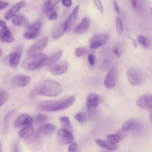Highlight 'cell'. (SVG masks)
I'll return each mask as SVG.
<instances>
[{
	"instance_id": "cell-15",
	"label": "cell",
	"mask_w": 152,
	"mask_h": 152,
	"mask_svg": "<svg viewBox=\"0 0 152 152\" xmlns=\"http://www.w3.org/2000/svg\"><path fill=\"white\" fill-rule=\"evenodd\" d=\"M18 135L23 140H28L34 135H36L37 134H35L33 125L31 123L26 125L23 128H22L19 131Z\"/></svg>"
},
{
	"instance_id": "cell-23",
	"label": "cell",
	"mask_w": 152,
	"mask_h": 152,
	"mask_svg": "<svg viewBox=\"0 0 152 152\" xmlns=\"http://www.w3.org/2000/svg\"><path fill=\"white\" fill-rule=\"evenodd\" d=\"M78 10H79V5H77L75 7L72 11L71 12V13L69 15L68 18L64 23V24L66 26L67 29H68L71 27V26H72L77 20V18L78 14Z\"/></svg>"
},
{
	"instance_id": "cell-33",
	"label": "cell",
	"mask_w": 152,
	"mask_h": 152,
	"mask_svg": "<svg viewBox=\"0 0 152 152\" xmlns=\"http://www.w3.org/2000/svg\"><path fill=\"white\" fill-rule=\"evenodd\" d=\"M9 97V94L7 91L3 90L0 93V107L2 106L8 100Z\"/></svg>"
},
{
	"instance_id": "cell-47",
	"label": "cell",
	"mask_w": 152,
	"mask_h": 152,
	"mask_svg": "<svg viewBox=\"0 0 152 152\" xmlns=\"http://www.w3.org/2000/svg\"><path fill=\"white\" fill-rule=\"evenodd\" d=\"M6 23L5 21H4L3 20H0V27H6Z\"/></svg>"
},
{
	"instance_id": "cell-39",
	"label": "cell",
	"mask_w": 152,
	"mask_h": 152,
	"mask_svg": "<svg viewBox=\"0 0 152 152\" xmlns=\"http://www.w3.org/2000/svg\"><path fill=\"white\" fill-rule=\"evenodd\" d=\"M68 152H77V144L75 142H72L69 145Z\"/></svg>"
},
{
	"instance_id": "cell-34",
	"label": "cell",
	"mask_w": 152,
	"mask_h": 152,
	"mask_svg": "<svg viewBox=\"0 0 152 152\" xmlns=\"http://www.w3.org/2000/svg\"><path fill=\"white\" fill-rule=\"evenodd\" d=\"M88 52V50L85 47H79L75 49V54L76 56L78 58L81 57L83 55H86Z\"/></svg>"
},
{
	"instance_id": "cell-45",
	"label": "cell",
	"mask_w": 152,
	"mask_h": 152,
	"mask_svg": "<svg viewBox=\"0 0 152 152\" xmlns=\"http://www.w3.org/2000/svg\"><path fill=\"white\" fill-rule=\"evenodd\" d=\"M131 4L132 8H136L137 5V0H131Z\"/></svg>"
},
{
	"instance_id": "cell-27",
	"label": "cell",
	"mask_w": 152,
	"mask_h": 152,
	"mask_svg": "<svg viewBox=\"0 0 152 152\" xmlns=\"http://www.w3.org/2000/svg\"><path fill=\"white\" fill-rule=\"evenodd\" d=\"M137 42H138L139 44L144 48H148L150 46L151 42L150 38L144 36L140 34L138 35L137 37Z\"/></svg>"
},
{
	"instance_id": "cell-30",
	"label": "cell",
	"mask_w": 152,
	"mask_h": 152,
	"mask_svg": "<svg viewBox=\"0 0 152 152\" xmlns=\"http://www.w3.org/2000/svg\"><path fill=\"white\" fill-rule=\"evenodd\" d=\"M115 25H116V32L117 34L120 36L122 34L123 31H124V24L122 23V20L119 17H115Z\"/></svg>"
},
{
	"instance_id": "cell-43",
	"label": "cell",
	"mask_w": 152,
	"mask_h": 152,
	"mask_svg": "<svg viewBox=\"0 0 152 152\" xmlns=\"http://www.w3.org/2000/svg\"><path fill=\"white\" fill-rule=\"evenodd\" d=\"M62 4L65 7H70L72 5V0H62Z\"/></svg>"
},
{
	"instance_id": "cell-1",
	"label": "cell",
	"mask_w": 152,
	"mask_h": 152,
	"mask_svg": "<svg viewBox=\"0 0 152 152\" xmlns=\"http://www.w3.org/2000/svg\"><path fill=\"white\" fill-rule=\"evenodd\" d=\"M75 100L74 96H69L58 100H43L38 102L36 109L45 112H57L65 110L72 105Z\"/></svg>"
},
{
	"instance_id": "cell-22",
	"label": "cell",
	"mask_w": 152,
	"mask_h": 152,
	"mask_svg": "<svg viewBox=\"0 0 152 152\" xmlns=\"http://www.w3.org/2000/svg\"><path fill=\"white\" fill-rule=\"evenodd\" d=\"M95 142L100 147H102V148H105V149L108 150L115 151V150H117L119 148L118 146L116 144L112 143V142H110V141H109L107 140L96 139Z\"/></svg>"
},
{
	"instance_id": "cell-18",
	"label": "cell",
	"mask_w": 152,
	"mask_h": 152,
	"mask_svg": "<svg viewBox=\"0 0 152 152\" xmlns=\"http://www.w3.org/2000/svg\"><path fill=\"white\" fill-rule=\"evenodd\" d=\"M90 26V20L87 17H84L81 21V23L76 26L74 28L73 33L74 34H81L86 31L89 28Z\"/></svg>"
},
{
	"instance_id": "cell-35",
	"label": "cell",
	"mask_w": 152,
	"mask_h": 152,
	"mask_svg": "<svg viewBox=\"0 0 152 152\" xmlns=\"http://www.w3.org/2000/svg\"><path fill=\"white\" fill-rule=\"evenodd\" d=\"M41 23L39 21H36L30 25H27L28 31H39L40 30Z\"/></svg>"
},
{
	"instance_id": "cell-49",
	"label": "cell",
	"mask_w": 152,
	"mask_h": 152,
	"mask_svg": "<svg viewBox=\"0 0 152 152\" xmlns=\"http://www.w3.org/2000/svg\"><path fill=\"white\" fill-rule=\"evenodd\" d=\"M2 55V49H1V48H0V57H1Z\"/></svg>"
},
{
	"instance_id": "cell-17",
	"label": "cell",
	"mask_w": 152,
	"mask_h": 152,
	"mask_svg": "<svg viewBox=\"0 0 152 152\" xmlns=\"http://www.w3.org/2000/svg\"><path fill=\"white\" fill-rule=\"evenodd\" d=\"M141 128V125L137 121L134 119H131L128 120L122 126V130L124 131H138V129Z\"/></svg>"
},
{
	"instance_id": "cell-21",
	"label": "cell",
	"mask_w": 152,
	"mask_h": 152,
	"mask_svg": "<svg viewBox=\"0 0 152 152\" xmlns=\"http://www.w3.org/2000/svg\"><path fill=\"white\" fill-rule=\"evenodd\" d=\"M62 55V51L59 50V51L49 56H47L46 58L45 59V60L44 61V62L41 65L40 68L45 67L46 66L50 65L51 64L55 63L61 58Z\"/></svg>"
},
{
	"instance_id": "cell-12",
	"label": "cell",
	"mask_w": 152,
	"mask_h": 152,
	"mask_svg": "<svg viewBox=\"0 0 152 152\" xmlns=\"http://www.w3.org/2000/svg\"><path fill=\"white\" fill-rule=\"evenodd\" d=\"M68 64L66 61H62L49 68V72L55 75H60L65 73L68 69Z\"/></svg>"
},
{
	"instance_id": "cell-31",
	"label": "cell",
	"mask_w": 152,
	"mask_h": 152,
	"mask_svg": "<svg viewBox=\"0 0 152 152\" xmlns=\"http://www.w3.org/2000/svg\"><path fill=\"white\" fill-rule=\"evenodd\" d=\"M40 33V30L39 31H28L23 34V37L26 39H34Z\"/></svg>"
},
{
	"instance_id": "cell-8",
	"label": "cell",
	"mask_w": 152,
	"mask_h": 152,
	"mask_svg": "<svg viewBox=\"0 0 152 152\" xmlns=\"http://www.w3.org/2000/svg\"><path fill=\"white\" fill-rule=\"evenodd\" d=\"M104 100L103 96L96 93H90L87 98V107L88 110H93L98 106Z\"/></svg>"
},
{
	"instance_id": "cell-24",
	"label": "cell",
	"mask_w": 152,
	"mask_h": 152,
	"mask_svg": "<svg viewBox=\"0 0 152 152\" xmlns=\"http://www.w3.org/2000/svg\"><path fill=\"white\" fill-rule=\"evenodd\" d=\"M12 23L16 26H27L28 24L27 20L26 18L21 15L19 14H14L11 17Z\"/></svg>"
},
{
	"instance_id": "cell-46",
	"label": "cell",
	"mask_w": 152,
	"mask_h": 152,
	"mask_svg": "<svg viewBox=\"0 0 152 152\" xmlns=\"http://www.w3.org/2000/svg\"><path fill=\"white\" fill-rule=\"evenodd\" d=\"M14 152H19V148H18V145L17 143H15L14 147Z\"/></svg>"
},
{
	"instance_id": "cell-28",
	"label": "cell",
	"mask_w": 152,
	"mask_h": 152,
	"mask_svg": "<svg viewBox=\"0 0 152 152\" xmlns=\"http://www.w3.org/2000/svg\"><path fill=\"white\" fill-rule=\"evenodd\" d=\"M59 119L61 125L64 127V129L71 132L72 128V125L71 124L69 118L67 116H61L59 118Z\"/></svg>"
},
{
	"instance_id": "cell-13",
	"label": "cell",
	"mask_w": 152,
	"mask_h": 152,
	"mask_svg": "<svg viewBox=\"0 0 152 152\" xmlns=\"http://www.w3.org/2000/svg\"><path fill=\"white\" fill-rule=\"evenodd\" d=\"M137 104L141 109H151L152 106V99L150 94L141 96L137 100Z\"/></svg>"
},
{
	"instance_id": "cell-36",
	"label": "cell",
	"mask_w": 152,
	"mask_h": 152,
	"mask_svg": "<svg viewBox=\"0 0 152 152\" xmlns=\"http://www.w3.org/2000/svg\"><path fill=\"white\" fill-rule=\"evenodd\" d=\"M48 14V18L49 20H55L58 17V14H57L56 11L55 10H53V9L51 11H50Z\"/></svg>"
},
{
	"instance_id": "cell-42",
	"label": "cell",
	"mask_w": 152,
	"mask_h": 152,
	"mask_svg": "<svg viewBox=\"0 0 152 152\" xmlns=\"http://www.w3.org/2000/svg\"><path fill=\"white\" fill-rule=\"evenodd\" d=\"M9 5L10 4L8 2L0 0V10L6 8L7 7H8L9 6Z\"/></svg>"
},
{
	"instance_id": "cell-2",
	"label": "cell",
	"mask_w": 152,
	"mask_h": 152,
	"mask_svg": "<svg viewBox=\"0 0 152 152\" xmlns=\"http://www.w3.org/2000/svg\"><path fill=\"white\" fill-rule=\"evenodd\" d=\"M62 91V86L57 81L46 80L36 90V93L47 97H55Z\"/></svg>"
},
{
	"instance_id": "cell-14",
	"label": "cell",
	"mask_w": 152,
	"mask_h": 152,
	"mask_svg": "<svg viewBox=\"0 0 152 152\" xmlns=\"http://www.w3.org/2000/svg\"><path fill=\"white\" fill-rule=\"evenodd\" d=\"M22 55V51L17 50L11 52L8 56V64L12 69H15L19 65Z\"/></svg>"
},
{
	"instance_id": "cell-3",
	"label": "cell",
	"mask_w": 152,
	"mask_h": 152,
	"mask_svg": "<svg viewBox=\"0 0 152 152\" xmlns=\"http://www.w3.org/2000/svg\"><path fill=\"white\" fill-rule=\"evenodd\" d=\"M46 57L47 56L43 53L28 56L21 62V67L24 69L28 71H33L40 68L41 65L44 62Z\"/></svg>"
},
{
	"instance_id": "cell-50",
	"label": "cell",
	"mask_w": 152,
	"mask_h": 152,
	"mask_svg": "<svg viewBox=\"0 0 152 152\" xmlns=\"http://www.w3.org/2000/svg\"><path fill=\"white\" fill-rule=\"evenodd\" d=\"M0 152H1V142L0 141Z\"/></svg>"
},
{
	"instance_id": "cell-40",
	"label": "cell",
	"mask_w": 152,
	"mask_h": 152,
	"mask_svg": "<svg viewBox=\"0 0 152 152\" xmlns=\"http://www.w3.org/2000/svg\"><path fill=\"white\" fill-rule=\"evenodd\" d=\"M88 63L90 65L93 66L94 65V63H95V57L94 56L90 53L88 55Z\"/></svg>"
},
{
	"instance_id": "cell-26",
	"label": "cell",
	"mask_w": 152,
	"mask_h": 152,
	"mask_svg": "<svg viewBox=\"0 0 152 152\" xmlns=\"http://www.w3.org/2000/svg\"><path fill=\"white\" fill-rule=\"evenodd\" d=\"M61 0H47L43 7V11L45 13H48L50 11L53 9L54 7Z\"/></svg>"
},
{
	"instance_id": "cell-44",
	"label": "cell",
	"mask_w": 152,
	"mask_h": 152,
	"mask_svg": "<svg viewBox=\"0 0 152 152\" xmlns=\"http://www.w3.org/2000/svg\"><path fill=\"white\" fill-rule=\"evenodd\" d=\"M113 7H114V9L116 11V12L117 13H119L120 12V10H119V5L117 3V2L116 1H114L113 2Z\"/></svg>"
},
{
	"instance_id": "cell-25",
	"label": "cell",
	"mask_w": 152,
	"mask_h": 152,
	"mask_svg": "<svg viewBox=\"0 0 152 152\" xmlns=\"http://www.w3.org/2000/svg\"><path fill=\"white\" fill-rule=\"evenodd\" d=\"M124 134L123 132H119V134H109L107 137V141H110L112 143L116 144L120 142L124 138Z\"/></svg>"
},
{
	"instance_id": "cell-10",
	"label": "cell",
	"mask_w": 152,
	"mask_h": 152,
	"mask_svg": "<svg viewBox=\"0 0 152 152\" xmlns=\"http://www.w3.org/2000/svg\"><path fill=\"white\" fill-rule=\"evenodd\" d=\"M31 80V78L26 75H17L15 76L11 81L13 87H24L27 86Z\"/></svg>"
},
{
	"instance_id": "cell-4",
	"label": "cell",
	"mask_w": 152,
	"mask_h": 152,
	"mask_svg": "<svg viewBox=\"0 0 152 152\" xmlns=\"http://www.w3.org/2000/svg\"><path fill=\"white\" fill-rule=\"evenodd\" d=\"M126 75L129 83L132 86L140 84L144 80V74L138 68H130L126 72Z\"/></svg>"
},
{
	"instance_id": "cell-6",
	"label": "cell",
	"mask_w": 152,
	"mask_h": 152,
	"mask_svg": "<svg viewBox=\"0 0 152 152\" xmlns=\"http://www.w3.org/2000/svg\"><path fill=\"white\" fill-rule=\"evenodd\" d=\"M108 34H97L93 36L89 40V45L91 49H96L104 45L108 41Z\"/></svg>"
},
{
	"instance_id": "cell-37",
	"label": "cell",
	"mask_w": 152,
	"mask_h": 152,
	"mask_svg": "<svg viewBox=\"0 0 152 152\" xmlns=\"http://www.w3.org/2000/svg\"><path fill=\"white\" fill-rule=\"evenodd\" d=\"M47 119H48V116L45 115H43V114H39L36 118V121L38 123L44 122Z\"/></svg>"
},
{
	"instance_id": "cell-38",
	"label": "cell",
	"mask_w": 152,
	"mask_h": 152,
	"mask_svg": "<svg viewBox=\"0 0 152 152\" xmlns=\"http://www.w3.org/2000/svg\"><path fill=\"white\" fill-rule=\"evenodd\" d=\"M93 2H94L95 7L97 8V10L101 13H102L103 12V5H102V4L100 0H93Z\"/></svg>"
},
{
	"instance_id": "cell-11",
	"label": "cell",
	"mask_w": 152,
	"mask_h": 152,
	"mask_svg": "<svg viewBox=\"0 0 152 152\" xmlns=\"http://www.w3.org/2000/svg\"><path fill=\"white\" fill-rule=\"evenodd\" d=\"M56 129V126L52 124H43L39 126L37 131V135L40 137H49L52 135Z\"/></svg>"
},
{
	"instance_id": "cell-5",
	"label": "cell",
	"mask_w": 152,
	"mask_h": 152,
	"mask_svg": "<svg viewBox=\"0 0 152 152\" xmlns=\"http://www.w3.org/2000/svg\"><path fill=\"white\" fill-rule=\"evenodd\" d=\"M48 42V37H44L36 42L34 45L30 46L27 51L26 55L27 56H31L41 53L42 50L45 49Z\"/></svg>"
},
{
	"instance_id": "cell-29",
	"label": "cell",
	"mask_w": 152,
	"mask_h": 152,
	"mask_svg": "<svg viewBox=\"0 0 152 152\" xmlns=\"http://www.w3.org/2000/svg\"><path fill=\"white\" fill-rule=\"evenodd\" d=\"M68 29L66 27V26L64 24V23H63V24H62L57 30H56V31L53 33V38L54 39H58L59 38H60L63 34L65 32V31H66Z\"/></svg>"
},
{
	"instance_id": "cell-16",
	"label": "cell",
	"mask_w": 152,
	"mask_h": 152,
	"mask_svg": "<svg viewBox=\"0 0 152 152\" xmlns=\"http://www.w3.org/2000/svg\"><path fill=\"white\" fill-rule=\"evenodd\" d=\"M26 5V2L24 1H21L15 5H14L4 15V18L6 20H9L11 19V17L14 15L18 11L20 10L22 8L24 7Z\"/></svg>"
},
{
	"instance_id": "cell-20",
	"label": "cell",
	"mask_w": 152,
	"mask_h": 152,
	"mask_svg": "<svg viewBox=\"0 0 152 152\" xmlns=\"http://www.w3.org/2000/svg\"><path fill=\"white\" fill-rule=\"evenodd\" d=\"M32 122L31 117L28 114H22L18 116L16 120L14 122V126L16 128L27 125L28 124H31Z\"/></svg>"
},
{
	"instance_id": "cell-41",
	"label": "cell",
	"mask_w": 152,
	"mask_h": 152,
	"mask_svg": "<svg viewBox=\"0 0 152 152\" xmlns=\"http://www.w3.org/2000/svg\"><path fill=\"white\" fill-rule=\"evenodd\" d=\"M113 53L117 56V57H120L122 53V50L120 49V48L119 47H115L113 49Z\"/></svg>"
},
{
	"instance_id": "cell-48",
	"label": "cell",
	"mask_w": 152,
	"mask_h": 152,
	"mask_svg": "<svg viewBox=\"0 0 152 152\" xmlns=\"http://www.w3.org/2000/svg\"><path fill=\"white\" fill-rule=\"evenodd\" d=\"M130 39H131V41H132V44H133V46H134V47H137V40H135L134 39H133V38H131L130 37Z\"/></svg>"
},
{
	"instance_id": "cell-19",
	"label": "cell",
	"mask_w": 152,
	"mask_h": 152,
	"mask_svg": "<svg viewBox=\"0 0 152 152\" xmlns=\"http://www.w3.org/2000/svg\"><path fill=\"white\" fill-rule=\"evenodd\" d=\"M0 37L6 43H12L15 41V39L11 32L10 30L6 26L2 27L0 30Z\"/></svg>"
},
{
	"instance_id": "cell-32",
	"label": "cell",
	"mask_w": 152,
	"mask_h": 152,
	"mask_svg": "<svg viewBox=\"0 0 152 152\" xmlns=\"http://www.w3.org/2000/svg\"><path fill=\"white\" fill-rule=\"evenodd\" d=\"M74 118L80 124H84L86 122V115L83 112H79L74 115Z\"/></svg>"
},
{
	"instance_id": "cell-9",
	"label": "cell",
	"mask_w": 152,
	"mask_h": 152,
	"mask_svg": "<svg viewBox=\"0 0 152 152\" xmlns=\"http://www.w3.org/2000/svg\"><path fill=\"white\" fill-rule=\"evenodd\" d=\"M57 136L59 141L65 145L71 144L73 142L74 137L72 132L65 129H60L57 132Z\"/></svg>"
},
{
	"instance_id": "cell-7",
	"label": "cell",
	"mask_w": 152,
	"mask_h": 152,
	"mask_svg": "<svg viewBox=\"0 0 152 152\" xmlns=\"http://www.w3.org/2000/svg\"><path fill=\"white\" fill-rule=\"evenodd\" d=\"M118 78V70L115 67L109 69L104 80V86L107 88H113L116 84Z\"/></svg>"
}]
</instances>
